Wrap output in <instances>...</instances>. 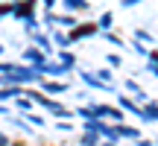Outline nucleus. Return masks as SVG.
<instances>
[{
  "instance_id": "f257e3e1",
  "label": "nucleus",
  "mask_w": 158,
  "mask_h": 146,
  "mask_svg": "<svg viewBox=\"0 0 158 146\" xmlns=\"http://www.w3.org/2000/svg\"><path fill=\"white\" fill-rule=\"evenodd\" d=\"M79 114H82L85 120H100V117H114L120 123V117L123 114L117 111V108H108V105H88V108H79Z\"/></svg>"
},
{
  "instance_id": "f03ea898",
  "label": "nucleus",
  "mask_w": 158,
  "mask_h": 146,
  "mask_svg": "<svg viewBox=\"0 0 158 146\" xmlns=\"http://www.w3.org/2000/svg\"><path fill=\"white\" fill-rule=\"evenodd\" d=\"M94 32H97L94 23H85V26L76 29V32H70V41H79V38H85V35H94Z\"/></svg>"
},
{
  "instance_id": "7ed1b4c3",
  "label": "nucleus",
  "mask_w": 158,
  "mask_h": 146,
  "mask_svg": "<svg viewBox=\"0 0 158 146\" xmlns=\"http://www.w3.org/2000/svg\"><path fill=\"white\" fill-rule=\"evenodd\" d=\"M141 117L143 120H158V105H155V102H149L147 108H141Z\"/></svg>"
},
{
  "instance_id": "20e7f679",
  "label": "nucleus",
  "mask_w": 158,
  "mask_h": 146,
  "mask_svg": "<svg viewBox=\"0 0 158 146\" xmlns=\"http://www.w3.org/2000/svg\"><path fill=\"white\" fill-rule=\"evenodd\" d=\"M41 88H44L47 94H62V91H68V85H62V82H44Z\"/></svg>"
},
{
  "instance_id": "39448f33",
  "label": "nucleus",
  "mask_w": 158,
  "mask_h": 146,
  "mask_svg": "<svg viewBox=\"0 0 158 146\" xmlns=\"http://www.w3.org/2000/svg\"><path fill=\"white\" fill-rule=\"evenodd\" d=\"M23 59H29V62H32V64H35V67H38V64H41V62H44V56H41V53H38V50H23Z\"/></svg>"
},
{
  "instance_id": "423d86ee",
  "label": "nucleus",
  "mask_w": 158,
  "mask_h": 146,
  "mask_svg": "<svg viewBox=\"0 0 158 146\" xmlns=\"http://www.w3.org/2000/svg\"><path fill=\"white\" fill-rule=\"evenodd\" d=\"M47 21H56V23H62V26H76V18L73 15H64V18H50V15H47Z\"/></svg>"
},
{
  "instance_id": "0eeeda50",
  "label": "nucleus",
  "mask_w": 158,
  "mask_h": 146,
  "mask_svg": "<svg viewBox=\"0 0 158 146\" xmlns=\"http://www.w3.org/2000/svg\"><path fill=\"white\" fill-rule=\"evenodd\" d=\"M117 135H120V137H138V129H132V126H120V123H117Z\"/></svg>"
},
{
  "instance_id": "6e6552de",
  "label": "nucleus",
  "mask_w": 158,
  "mask_h": 146,
  "mask_svg": "<svg viewBox=\"0 0 158 146\" xmlns=\"http://www.w3.org/2000/svg\"><path fill=\"white\" fill-rule=\"evenodd\" d=\"M82 146H100V140H97V132H85Z\"/></svg>"
},
{
  "instance_id": "1a4fd4ad",
  "label": "nucleus",
  "mask_w": 158,
  "mask_h": 146,
  "mask_svg": "<svg viewBox=\"0 0 158 146\" xmlns=\"http://www.w3.org/2000/svg\"><path fill=\"white\" fill-rule=\"evenodd\" d=\"M120 105H123L126 111H132V114H141V108H135V102H132L129 96H120Z\"/></svg>"
},
{
  "instance_id": "9d476101",
  "label": "nucleus",
  "mask_w": 158,
  "mask_h": 146,
  "mask_svg": "<svg viewBox=\"0 0 158 146\" xmlns=\"http://www.w3.org/2000/svg\"><path fill=\"white\" fill-rule=\"evenodd\" d=\"M64 6H68V9H88V0H64Z\"/></svg>"
},
{
  "instance_id": "9b49d317",
  "label": "nucleus",
  "mask_w": 158,
  "mask_h": 146,
  "mask_svg": "<svg viewBox=\"0 0 158 146\" xmlns=\"http://www.w3.org/2000/svg\"><path fill=\"white\" fill-rule=\"evenodd\" d=\"M59 59H62V64H64V67H68V70L73 67V62H76V59L70 56V53H62V56H59Z\"/></svg>"
},
{
  "instance_id": "f8f14e48",
  "label": "nucleus",
  "mask_w": 158,
  "mask_h": 146,
  "mask_svg": "<svg viewBox=\"0 0 158 146\" xmlns=\"http://www.w3.org/2000/svg\"><path fill=\"white\" fill-rule=\"evenodd\" d=\"M149 70L158 76V53H149Z\"/></svg>"
},
{
  "instance_id": "ddd939ff",
  "label": "nucleus",
  "mask_w": 158,
  "mask_h": 146,
  "mask_svg": "<svg viewBox=\"0 0 158 146\" xmlns=\"http://www.w3.org/2000/svg\"><path fill=\"white\" fill-rule=\"evenodd\" d=\"M18 108H21V111H29V108H32V99H23V96H18Z\"/></svg>"
},
{
  "instance_id": "4468645a",
  "label": "nucleus",
  "mask_w": 158,
  "mask_h": 146,
  "mask_svg": "<svg viewBox=\"0 0 158 146\" xmlns=\"http://www.w3.org/2000/svg\"><path fill=\"white\" fill-rule=\"evenodd\" d=\"M35 41H38V47H44V50H47V53H50V41H47V38H44V35H35Z\"/></svg>"
},
{
  "instance_id": "2eb2a0df",
  "label": "nucleus",
  "mask_w": 158,
  "mask_h": 146,
  "mask_svg": "<svg viewBox=\"0 0 158 146\" xmlns=\"http://www.w3.org/2000/svg\"><path fill=\"white\" fill-rule=\"evenodd\" d=\"M100 26H102V29H108V26H111V15H108V12L100 18Z\"/></svg>"
},
{
  "instance_id": "dca6fc26",
  "label": "nucleus",
  "mask_w": 158,
  "mask_h": 146,
  "mask_svg": "<svg viewBox=\"0 0 158 146\" xmlns=\"http://www.w3.org/2000/svg\"><path fill=\"white\" fill-rule=\"evenodd\" d=\"M126 88H129L132 94H141V85H135V82H132V79H129V82H126Z\"/></svg>"
},
{
  "instance_id": "f3484780",
  "label": "nucleus",
  "mask_w": 158,
  "mask_h": 146,
  "mask_svg": "<svg viewBox=\"0 0 158 146\" xmlns=\"http://www.w3.org/2000/svg\"><path fill=\"white\" fill-rule=\"evenodd\" d=\"M0 146H9V137H6L3 132H0Z\"/></svg>"
},
{
  "instance_id": "a211bd4d",
  "label": "nucleus",
  "mask_w": 158,
  "mask_h": 146,
  "mask_svg": "<svg viewBox=\"0 0 158 146\" xmlns=\"http://www.w3.org/2000/svg\"><path fill=\"white\" fill-rule=\"evenodd\" d=\"M135 3H141V0H123V6H135Z\"/></svg>"
},
{
  "instance_id": "6ab92c4d",
  "label": "nucleus",
  "mask_w": 158,
  "mask_h": 146,
  "mask_svg": "<svg viewBox=\"0 0 158 146\" xmlns=\"http://www.w3.org/2000/svg\"><path fill=\"white\" fill-rule=\"evenodd\" d=\"M53 3H56V0H44V6H53Z\"/></svg>"
},
{
  "instance_id": "aec40b11",
  "label": "nucleus",
  "mask_w": 158,
  "mask_h": 146,
  "mask_svg": "<svg viewBox=\"0 0 158 146\" xmlns=\"http://www.w3.org/2000/svg\"><path fill=\"white\" fill-rule=\"evenodd\" d=\"M100 146H117V143H111V140H108V143H100Z\"/></svg>"
}]
</instances>
